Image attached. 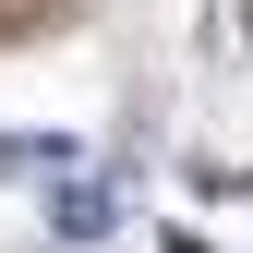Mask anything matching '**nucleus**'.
<instances>
[{"label": "nucleus", "instance_id": "1", "mask_svg": "<svg viewBox=\"0 0 253 253\" xmlns=\"http://www.w3.org/2000/svg\"><path fill=\"white\" fill-rule=\"evenodd\" d=\"M48 229H60V241H109V229H121V181H109V169H97V181H84V169H60Z\"/></svg>", "mask_w": 253, "mask_h": 253}, {"label": "nucleus", "instance_id": "2", "mask_svg": "<svg viewBox=\"0 0 253 253\" xmlns=\"http://www.w3.org/2000/svg\"><path fill=\"white\" fill-rule=\"evenodd\" d=\"M0 169H73V145L60 133H0Z\"/></svg>", "mask_w": 253, "mask_h": 253}]
</instances>
